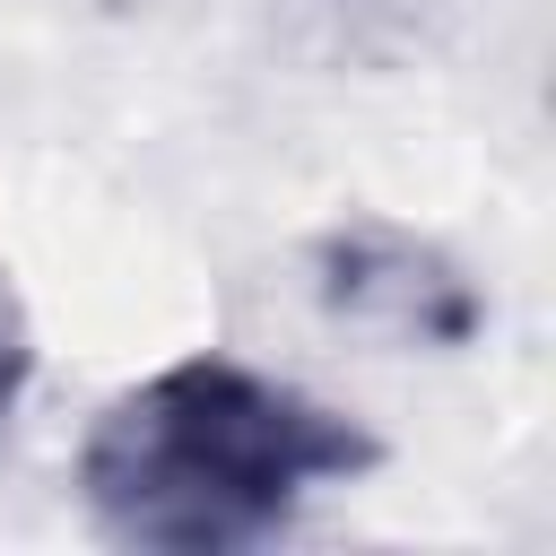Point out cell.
<instances>
[{"label":"cell","mask_w":556,"mask_h":556,"mask_svg":"<svg viewBox=\"0 0 556 556\" xmlns=\"http://www.w3.org/2000/svg\"><path fill=\"white\" fill-rule=\"evenodd\" d=\"M374 460L382 443L348 408L269 365L191 348L87 417L78 504L139 556H243Z\"/></svg>","instance_id":"6da1fadb"},{"label":"cell","mask_w":556,"mask_h":556,"mask_svg":"<svg viewBox=\"0 0 556 556\" xmlns=\"http://www.w3.org/2000/svg\"><path fill=\"white\" fill-rule=\"evenodd\" d=\"M313 295L339 330L382 339V348H460L486 304L469 287V269L408 235V226H339L313 243Z\"/></svg>","instance_id":"7a4b0ae2"},{"label":"cell","mask_w":556,"mask_h":556,"mask_svg":"<svg viewBox=\"0 0 556 556\" xmlns=\"http://www.w3.org/2000/svg\"><path fill=\"white\" fill-rule=\"evenodd\" d=\"M26 382H35V321H26V304L0 269V426L26 408Z\"/></svg>","instance_id":"3957f363"}]
</instances>
